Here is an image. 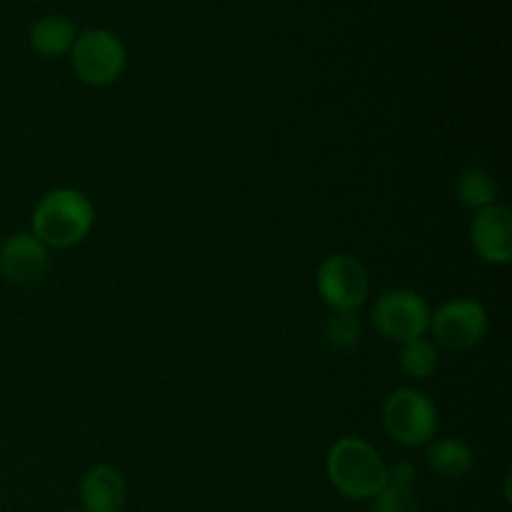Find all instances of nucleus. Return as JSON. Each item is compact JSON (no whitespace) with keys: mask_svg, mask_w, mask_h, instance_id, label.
I'll use <instances>...</instances> for the list:
<instances>
[{"mask_svg":"<svg viewBox=\"0 0 512 512\" xmlns=\"http://www.w3.org/2000/svg\"><path fill=\"white\" fill-rule=\"evenodd\" d=\"M93 223V203L75 188L50 190L33 210V235L45 248H73L88 238Z\"/></svg>","mask_w":512,"mask_h":512,"instance_id":"1","label":"nucleus"},{"mask_svg":"<svg viewBox=\"0 0 512 512\" xmlns=\"http://www.w3.org/2000/svg\"><path fill=\"white\" fill-rule=\"evenodd\" d=\"M325 473L343 498L373 500L388 480V465L363 438H340L330 448Z\"/></svg>","mask_w":512,"mask_h":512,"instance_id":"2","label":"nucleus"},{"mask_svg":"<svg viewBox=\"0 0 512 512\" xmlns=\"http://www.w3.org/2000/svg\"><path fill=\"white\" fill-rule=\"evenodd\" d=\"M385 433L403 448H423L438 433V408L415 388H400L383 405Z\"/></svg>","mask_w":512,"mask_h":512,"instance_id":"3","label":"nucleus"},{"mask_svg":"<svg viewBox=\"0 0 512 512\" xmlns=\"http://www.w3.org/2000/svg\"><path fill=\"white\" fill-rule=\"evenodd\" d=\"M70 60L83 83L103 88V85H113L123 75L128 53H125L123 40L115 33L105 28H90L78 33L70 48Z\"/></svg>","mask_w":512,"mask_h":512,"instance_id":"4","label":"nucleus"},{"mask_svg":"<svg viewBox=\"0 0 512 512\" xmlns=\"http://www.w3.org/2000/svg\"><path fill=\"white\" fill-rule=\"evenodd\" d=\"M430 305L413 290H388L375 300L370 310V323L383 338L393 343L425 338L430 330Z\"/></svg>","mask_w":512,"mask_h":512,"instance_id":"5","label":"nucleus"},{"mask_svg":"<svg viewBox=\"0 0 512 512\" xmlns=\"http://www.w3.org/2000/svg\"><path fill=\"white\" fill-rule=\"evenodd\" d=\"M315 285L333 313H355L365 303L370 290L368 270L355 255L335 253L320 263Z\"/></svg>","mask_w":512,"mask_h":512,"instance_id":"6","label":"nucleus"},{"mask_svg":"<svg viewBox=\"0 0 512 512\" xmlns=\"http://www.w3.org/2000/svg\"><path fill=\"white\" fill-rule=\"evenodd\" d=\"M488 313L473 298H455L430 315L435 343L448 350H470L488 333Z\"/></svg>","mask_w":512,"mask_h":512,"instance_id":"7","label":"nucleus"},{"mask_svg":"<svg viewBox=\"0 0 512 512\" xmlns=\"http://www.w3.org/2000/svg\"><path fill=\"white\" fill-rule=\"evenodd\" d=\"M470 243L490 265H510L512 260V213L508 205H490L475 213L470 223Z\"/></svg>","mask_w":512,"mask_h":512,"instance_id":"8","label":"nucleus"},{"mask_svg":"<svg viewBox=\"0 0 512 512\" xmlns=\"http://www.w3.org/2000/svg\"><path fill=\"white\" fill-rule=\"evenodd\" d=\"M0 273L13 285H35L48 273V248L33 233H15L0 248Z\"/></svg>","mask_w":512,"mask_h":512,"instance_id":"9","label":"nucleus"},{"mask_svg":"<svg viewBox=\"0 0 512 512\" xmlns=\"http://www.w3.org/2000/svg\"><path fill=\"white\" fill-rule=\"evenodd\" d=\"M128 498V485L120 470L110 465H95L80 483L83 512H120Z\"/></svg>","mask_w":512,"mask_h":512,"instance_id":"10","label":"nucleus"},{"mask_svg":"<svg viewBox=\"0 0 512 512\" xmlns=\"http://www.w3.org/2000/svg\"><path fill=\"white\" fill-rule=\"evenodd\" d=\"M415 468L408 460L390 465L385 488L373 498V512H418L415 498Z\"/></svg>","mask_w":512,"mask_h":512,"instance_id":"11","label":"nucleus"},{"mask_svg":"<svg viewBox=\"0 0 512 512\" xmlns=\"http://www.w3.org/2000/svg\"><path fill=\"white\" fill-rule=\"evenodd\" d=\"M75 38H78V28L65 15H45L35 20L30 28V48L45 58H60L70 53Z\"/></svg>","mask_w":512,"mask_h":512,"instance_id":"12","label":"nucleus"},{"mask_svg":"<svg viewBox=\"0 0 512 512\" xmlns=\"http://www.w3.org/2000/svg\"><path fill=\"white\" fill-rule=\"evenodd\" d=\"M425 463L440 478L460 480L473 470L475 453L465 440L443 438L430 445L428 453H425Z\"/></svg>","mask_w":512,"mask_h":512,"instance_id":"13","label":"nucleus"},{"mask_svg":"<svg viewBox=\"0 0 512 512\" xmlns=\"http://www.w3.org/2000/svg\"><path fill=\"white\" fill-rule=\"evenodd\" d=\"M455 193H458V200L463 208L478 213V210L498 203V180L485 168H465L458 175Z\"/></svg>","mask_w":512,"mask_h":512,"instance_id":"14","label":"nucleus"},{"mask_svg":"<svg viewBox=\"0 0 512 512\" xmlns=\"http://www.w3.org/2000/svg\"><path fill=\"white\" fill-rule=\"evenodd\" d=\"M400 368L415 380H425L438 370V348L428 338H415L400 348Z\"/></svg>","mask_w":512,"mask_h":512,"instance_id":"15","label":"nucleus"},{"mask_svg":"<svg viewBox=\"0 0 512 512\" xmlns=\"http://www.w3.org/2000/svg\"><path fill=\"white\" fill-rule=\"evenodd\" d=\"M323 335L335 350H353L363 338V325L355 313H333L325 320Z\"/></svg>","mask_w":512,"mask_h":512,"instance_id":"16","label":"nucleus"},{"mask_svg":"<svg viewBox=\"0 0 512 512\" xmlns=\"http://www.w3.org/2000/svg\"><path fill=\"white\" fill-rule=\"evenodd\" d=\"M60 512H80V510H60Z\"/></svg>","mask_w":512,"mask_h":512,"instance_id":"17","label":"nucleus"}]
</instances>
